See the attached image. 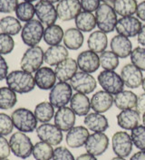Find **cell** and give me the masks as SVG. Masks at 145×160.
<instances>
[{
	"label": "cell",
	"instance_id": "cell-1",
	"mask_svg": "<svg viewBox=\"0 0 145 160\" xmlns=\"http://www.w3.org/2000/svg\"><path fill=\"white\" fill-rule=\"evenodd\" d=\"M6 82L8 87L19 94L29 93L36 86L34 77L32 73L26 72L23 70H16L9 72L6 79Z\"/></svg>",
	"mask_w": 145,
	"mask_h": 160
},
{
	"label": "cell",
	"instance_id": "cell-2",
	"mask_svg": "<svg viewBox=\"0 0 145 160\" xmlns=\"http://www.w3.org/2000/svg\"><path fill=\"white\" fill-rule=\"evenodd\" d=\"M96 26L100 31L105 34L111 33L115 30L118 22L117 14L111 5L102 3L95 11Z\"/></svg>",
	"mask_w": 145,
	"mask_h": 160
},
{
	"label": "cell",
	"instance_id": "cell-3",
	"mask_svg": "<svg viewBox=\"0 0 145 160\" xmlns=\"http://www.w3.org/2000/svg\"><path fill=\"white\" fill-rule=\"evenodd\" d=\"M14 127L18 131L24 133H31L37 128L38 120L34 112L26 108H18L11 114Z\"/></svg>",
	"mask_w": 145,
	"mask_h": 160
},
{
	"label": "cell",
	"instance_id": "cell-4",
	"mask_svg": "<svg viewBox=\"0 0 145 160\" xmlns=\"http://www.w3.org/2000/svg\"><path fill=\"white\" fill-rule=\"evenodd\" d=\"M11 152L21 159L28 158L33 152L34 145L26 133L17 131L9 138Z\"/></svg>",
	"mask_w": 145,
	"mask_h": 160
},
{
	"label": "cell",
	"instance_id": "cell-5",
	"mask_svg": "<svg viewBox=\"0 0 145 160\" xmlns=\"http://www.w3.org/2000/svg\"><path fill=\"white\" fill-rule=\"evenodd\" d=\"M44 52L40 46L36 45L29 47L24 52L20 61L21 70L29 73H34L42 67L44 62Z\"/></svg>",
	"mask_w": 145,
	"mask_h": 160
},
{
	"label": "cell",
	"instance_id": "cell-6",
	"mask_svg": "<svg viewBox=\"0 0 145 160\" xmlns=\"http://www.w3.org/2000/svg\"><path fill=\"white\" fill-rule=\"evenodd\" d=\"M44 28L38 19L26 22L21 31V39L28 47L36 46L43 39Z\"/></svg>",
	"mask_w": 145,
	"mask_h": 160
},
{
	"label": "cell",
	"instance_id": "cell-7",
	"mask_svg": "<svg viewBox=\"0 0 145 160\" xmlns=\"http://www.w3.org/2000/svg\"><path fill=\"white\" fill-rule=\"evenodd\" d=\"M97 82L103 91L111 95L121 92L125 86L121 75L114 71H102L97 76Z\"/></svg>",
	"mask_w": 145,
	"mask_h": 160
},
{
	"label": "cell",
	"instance_id": "cell-8",
	"mask_svg": "<svg viewBox=\"0 0 145 160\" xmlns=\"http://www.w3.org/2000/svg\"><path fill=\"white\" fill-rule=\"evenodd\" d=\"M73 88L67 82H59L49 92V102L54 108H62L70 103L73 96Z\"/></svg>",
	"mask_w": 145,
	"mask_h": 160
},
{
	"label": "cell",
	"instance_id": "cell-9",
	"mask_svg": "<svg viewBox=\"0 0 145 160\" xmlns=\"http://www.w3.org/2000/svg\"><path fill=\"white\" fill-rule=\"evenodd\" d=\"M69 83L72 86L73 90L76 92L87 95L95 91L98 82L91 73L77 72L75 75L69 81Z\"/></svg>",
	"mask_w": 145,
	"mask_h": 160
},
{
	"label": "cell",
	"instance_id": "cell-10",
	"mask_svg": "<svg viewBox=\"0 0 145 160\" xmlns=\"http://www.w3.org/2000/svg\"><path fill=\"white\" fill-rule=\"evenodd\" d=\"M111 147L117 157L126 158L132 152L133 142L126 131H117L111 138Z\"/></svg>",
	"mask_w": 145,
	"mask_h": 160
},
{
	"label": "cell",
	"instance_id": "cell-11",
	"mask_svg": "<svg viewBox=\"0 0 145 160\" xmlns=\"http://www.w3.org/2000/svg\"><path fill=\"white\" fill-rule=\"evenodd\" d=\"M109 143V138L104 132H94L90 134L85 147L87 153L99 157L108 149Z\"/></svg>",
	"mask_w": 145,
	"mask_h": 160
},
{
	"label": "cell",
	"instance_id": "cell-12",
	"mask_svg": "<svg viewBox=\"0 0 145 160\" xmlns=\"http://www.w3.org/2000/svg\"><path fill=\"white\" fill-rule=\"evenodd\" d=\"M142 26V22L138 17L133 16L121 17L116 24L115 31L117 32V34L128 38L135 37L140 33Z\"/></svg>",
	"mask_w": 145,
	"mask_h": 160
},
{
	"label": "cell",
	"instance_id": "cell-13",
	"mask_svg": "<svg viewBox=\"0 0 145 160\" xmlns=\"http://www.w3.org/2000/svg\"><path fill=\"white\" fill-rule=\"evenodd\" d=\"M36 135L38 138L51 146H58L63 141V131L54 124L43 123L37 127Z\"/></svg>",
	"mask_w": 145,
	"mask_h": 160
},
{
	"label": "cell",
	"instance_id": "cell-14",
	"mask_svg": "<svg viewBox=\"0 0 145 160\" xmlns=\"http://www.w3.org/2000/svg\"><path fill=\"white\" fill-rule=\"evenodd\" d=\"M55 8L58 18L64 22L75 19L82 12L80 0H60Z\"/></svg>",
	"mask_w": 145,
	"mask_h": 160
},
{
	"label": "cell",
	"instance_id": "cell-15",
	"mask_svg": "<svg viewBox=\"0 0 145 160\" xmlns=\"http://www.w3.org/2000/svg\"><path fill=\"white\" fill-rule=\"evenodd\" d=\"M34 8L36 17L43 25L46 26L54 25L58 17L54 4L46 0H39L34 5Z\"/></svg>",
	"mask_w": 145,
	"mask_h": 160
},
{
	"label": "cell",
	"instance_id": "cell-16",
	"mask_svg": "<svg viewBox=\"0 0 145 160\" xmlns=\"http://www.w3.org/2000/svg\"><path fill=\"white\" fill-rule=\"evenodd\" d=\"M78 69L81 72L87 73H94L100 66L99 54L91 50H86L80 52L76 59Z\"/></svg>",
	"mask_w": 145,
	"mask_h": 160
},
{
	"label": "cell",
	"instance_id": "cell-17",
	"mask_svg": "<svg viewBox=\"0 0 145 160\" xmlns=\"http://www.w3.org/2000/svg\"><path fill=\"white\" fill-rule=\"evenodd\" d=\"M120 75L123 81L124 85L130 89H137L142 86L143 80L142 72L132 62L125 64L122 68Z\"/></svg>",
	"mask_w": 145,
	"mask_h": 160
},
{
	"label": "cell",
	"instance_id": "cell-18",
	"mask_svg": "<svg viewBox=\"0 0 145 160\" xmlns=\"http://www.w3.org/2000/svg\"><path fill=\"white\" fill-rule=\"evenodd\" d=\"M75 113L70 107L59 108L54 114V125L60 128L62 131H69L72 128L75 127L76 117Z\"/></svg>",
	"mask_w": 145,
	"mask_h": 160
},
{
	"label": "cell",
	"instance_id": "cell-19",
	"mask_svg": "<svg viewBox=\"0 0 145 160\" xmlns=\"http://www.w3.org/2000/svg\"><path fill=\"white\" fill-rule=\"evenodd\" d=\"M35 85L43 91H48L56 84V75L54 70L51 67L44 66L37 70L34 73Z\"/></svg>",
	"mask_w": 145,
	"mask_h": 160
},
{
	"label": "cell",
	"instance_id": "cell-20",
	"mask_svg": "<svg viewBox=\"0 0 145 160\" xmlns=\"http://www.w3.org/2000/svg\"><path fill=\"white\" fill-rule=\"evenodd\" d=\"M89 136V129L86 127L75 126L67 131L65 142L71 148H79L85 145Z\"/></svg>",
	"mask_w": 145,
	"mask_h": 160
},
{
	"label": "cell",
	"instance_id": "cell-21",
	"mask_svg": "<svg viewBox=\"0 0 145 160\" xmlns=\"http://www.w3.org/2000/svg\"><path fill=\"white\" fill-rule=\"evenodd\" d=\"M90 100L92 110L102 114L108 111L114 104V97L103 90L96 92Z\"/></svg>",
	"mask_w": 145,
	"mask_h": 160
},
{
	"label": "cell",
	"instance_id": "cell-22",
	"mask_svg": "<svg viewBox=\"0 0 145 160\" xmlns=\"http://www.w3.org/2000/svg\"><path fill=\"white\" fill-rule=\"evenodd\" d=\"M78 71L76 61L73 58H66L58 63L54 68V72L59 82L70 81Z\"/></svg>",
	"mask_w": 145,
	"mask_h": 160
},
{
	"label": "cell",
	"instance_id": "cell-23",
	"mask_svg": "<svg viewBox=\"0 0 145 160\" xmlns=\"http://www.w3.org/2000/svg\"><path fill=\"white\" fill-rule=\"evenodd\" d=\"M111 51L113 52L119 58L125 59L129 57L132 52V43L128 37L116 34L111 38Z\"/></svg>",
	"mask_w": 145,
	"mask_h": 160
},
{
	"label": "cell",
	"instance_id": "cell-24",
	"mask_svg": "<svg viewBox=\"0 0 145 160\" xmlns=\"http://www.w3.org/2000/svg\"><path fill=\"white\" fill-rule=\"evenodd\" d=\"M116 118L120 128L125 130H132L140 125L141 113L136 109L121 110Z\"/></svg>",
	"mask_w": 145,
	"mask_h": 160
},
{
	"label": "cell",
	"instance_id": "cell-25",
	"mask_svg": "<svg viewBox=\"0 0 145 160\" xmlns=\"http://www.w3.org/2000/svg\"><path fill=\"white\" fill-rule=\"evenodd\" d=\"M68 49L62 44L49 46L45 52L44 60V62L49 66H56L61 62L68 58Z\"/></svg>",
	"mask_w": 145,
	"mask_h": 160
},
{
	"label": "cell",
	"instance_id": "cell-26",
	"mask_svg": "<svg viewBox=\"0 0 145 160\" xmlns=\"http://www.w3.org/2000/svg\"><path fill=\"white\" fill-rule=\"evenodd\" d=\"M70 108L79 117H85L90 113L91 108V100L86 94L75 92L73 94L70 101Z\"/></svg>",
	"mask_w": 145,
	"mask_h": 160
},
{
	"label": "cell",
	"instance_id": "cell-27",
	"mask_svg": "<svg viewBox=\"0 0 145 160\" xmlns=\"http://www.w3.org/2000/svg\"><path fill=\"white\" fill-rule=\"evenodd\" d=\"M85 127L94 132H104L109 128V121L107 118L98 112H90L86 115L84 119Z\"/></svg>",
	"mask_w": 145,
	"mask_h": 160
},
{
	"label": "cell",
	"instance_id": "cell-28",
	"mask_svg": "<svg viewBox=\"0 0 145 160\" xmlns=\"http://www.w3.org/2000/svg\"><path fill=\"white\" fill-rule=\"evenodd\" d=\"M84 41H85L84 34L76 27L68 28L65 32L63 42H64V45L68 50H79L83 46Z\"/></svg>",
	"mask_w": 145,
	"mask_h": 160
},
{
	"label": "cell",
	"instance_id": "cell-29",
	"mask_svg": "<svg viewBox=\"0 0 145 160\" xmlns=\"http://www.w3.org/2000/svg\"><path fill=\"white\" fill-rule=\"evenodd\" d=\"M87 45L89 50L100 54L102 52L106 51L108 46V37L107 34L103 33L100 30L94 31L89 35L87 40Z\"/></svg>",
	"mask_w": 145,
	"mask_h": 160
},
{
	"label": "cell",
	"instance_id": "cell-30",
	"mask_svg": "<svg viewBox=\"0 0 145 160\" xmlns=\"http://www.w3.org/2000/svg\"><path fill=\"white\" fill-rule=\"evenodd\" d=\"M137 96L132 91H122L114 95V105L118 110H125L135 109L137 104Z\"/></svg>",
	"mask_w": 145,
	"mask_h": 160
},
{
	"label": "cell",
	"instance_id": "cell-31",
	"mask_svg": "<svg viewBox=\"0 0 145 160\" xmlns=\"http://www.w3.org/2000/svg\"><path fill=\"white\" fill-rule=\"evenodd\" d=\"M75 26L82 33H89L96 27V18L93 13L83 11L75 19Z\"/></svg>",
	"mask_w": 145,
	"mask_h": 160
},
{
	"label": "cell",
	"instance_id": "cell-32",
	"mask_svg": "<svg viewBox=\"0 0 145 160\" xmlns=\"http://www.w3.org/2000/svg\"><path fill=\"white\" fill-rule=\"evenodd\" d=\"M65 32L59 25H52L44 29L43 39L46 44L49 46L57 45L64 39Z\"/></svg>",
	"mask_w": 145,
	"mask_h": 160
},
{
	"label": "cell",
	"instance_id": "cell-33",
	"mask_svg": "<svg viewBox=\"0 0 145 160\" xmlns=\"http://www.w3.org/2000/svg\"><path fill=\"white\" fill-rule=\"evenodd\" d=\"M34 114L38 122L48 123L54 117V107L49 101L40 102L35 106Z\"/></svg>",
	"mask_w": 145,
	"mask_h": 160
},
{
	"label": "cell",
	"instance_id": "cell-34",
	"mask_svg": "<svg viewBox=\"0 0 145 160\" xmlns=\"http://www.w3.org/2000/svg\"><path fill=\"white\" fill-rule=\"evenodd\" d=\"M137 0H115L112 8L116 14L122 17H131L136 14Z\"/></svg>",
	"mask_w": 145,
	"mask_h": 160
},
{
	"label": "cell",
	"instance_id": "cell-35",
	"mask_svg": "<svg viewBox=\"0 0 145 160\" xmlns=\"http://www.w3.org/2000/svg\"><path fill=\"white\" fill-rule=\"evenodd\" d=\"M22 25L17 17L8 16L0 19V30L9 35H17L22 31Z\"/></svg>",
	"mask_w": 145,
	"mask_h": 160
},
{
	"label": "cell",
	"instance_id": "cell-36",
	"mask_svg": "<svg viewBox=\"0 0 145 160\" xmlns=\"http://www.w3.org/2000/svg\"><path fill=\"white\" fill-rule=\"evenodd\" d=\"M17 102V93L9 87L0 88V110H11L16 106Z\"/></svg>",
	"mask_w": 145,
	"mask_h": 160
},
{
	"label": "cell",
	"instance_id": "cell-37",
	"mask_svg": "<svg viewBox=\"0 0 145 160\" xmlns=\"http://www.w3.org/2000/svg\"><path fill=\"white\" fill-rule=\"evenodd\" d=\"M54 148L50 144L39 141L34 145L32 155L35 160H51L53 159Z\"/></svg>",
	"mask_w": 145,
	"mask_h": 160
},
{
	"label": "cell",
	"instance_id": "cell-38",
	"mask_svg": "<svg viewBox=\"0 0 145 160\" xmlns=\"http://www.w3.org/2000/svg\"><path fill=\"white\" fill-rule=\"evenodd\" d=\"M17 18L20 22H28L34 19L35 15L34 6L30 2H22L17 5V8L15 10Z\"/></svg>",
	"mask_w": 145,
	"mask_h": 160
},
{
	"label": "cell",
	"instance_id": "cell-39",
	"mask_svg": "<svg viewBox=\"0 0 145 160\" xmlns=\"http://www.w3.org/2000/svg\"><path fill=\"white\" fill-rule=\"evenodd\" d=\"M100 66L104 71H114L119 66V57L111 51H104L99 54Z\"/></svg>",
	"mask_w": 145,
	"mask_h": 160
},
{
	"label": "cell",
	"instance_id": "cell-40",
	"mask_svg": "<svg viewBox=\"0 0 145 160\" xmlns=\"http://www.w3.org/2000/svg\"><path fill=\"white\" fill-rule=\"evenodd\" d=\"M131 138L132 139L133 146L138 149L145 151V126L139 125L132 130Z\"/></svg>",
	"mask_w": 145,
	"mask_h": 160
},
{
	"label": "cell",
	"instance_id": "cell-41",
	"mask_svg": "<svg viewBox=\"0 0 145 160\" xmlns=\"http://www.w3.org/2000/svg\"><path fill=\"white\" fill-rule=\"evenodd\" d=\"M131 62L142 72H145V48L142 46H138L134 48L131 55Z\"/></svg>",
	"mask_w": 145,
	"mask_h": 160
},
{
	"label": "cell",
	"instance_id": "cell-42",
	"mask_svg": "<svg viewBox=\"0 0 145 160\" xmlns=\"http://www.w3.org/2000/svg\"><path fill=\"white\" fill-rule=\"evenodd\" d=\"M15 48V41L11 35L0 33V54L7 55L11 53Z\"/></svg>",
	"mask_w": 145,
	"mask_h": 160
},
{
	"label": "cell",
	"instance_id": "cell-43",
	"mask_svg": "<svg viewBox=\"0 0 145 160\" xmlns=\"http://www.w3.org/2000/svg\"><path fill=\"white\" fill-rule=\"evenodd\" d=\"M14 124L11 116L6 113H0V135L8 136L13 132Z\"/></svg>",
	"mask_w": 145,
	"mask_h": 160
},
{
	"label": "cell",
	"instance_id": "cell-44",
	"mask_svg": "<svg viewBox=\"0 0 145 160\" xmlns=\"http://www.w3.org/2000/svg\"><path fill=\"white\" fill-rule=\"evenodd\" d=\"M53 160H75L72 152L65 147H57L54 150Z\"/></svg>",
	"mask_w": 145,
	"mask_h": 160
},
{
	"label": "cell",
	"instance_id": "cell-45",
	"mask_svg": "<svg viewBox=\"0 0 145 160\" xmlns=\"http://www.w3.org/2000/svg\"><path fill=\"white\" fill-rule=\"evenodd\" d=\"M18 4V0H0V13L10 14L16 10Z\"/></svg>",
	"mask_w": 145,
	"mask_h": 160
},
{
	"label": "cell",
	"instance_id": "cell-46",
	"mask_svg": "<svg viewBox=\"0 0 145 160\" xmlns=\"http://www.w3.org/2000/svg\"><path fill=\"white\" fill-rule=\"evenodd\" d=\"M100 0H80L82 9L85 12H95L101 5Z\"/></svg>",
	"mask_w": 145,
	"mask_h": 160
},
{
	"label": "cell",
	"instance_id": "cell-47",
	"mask_svg": "<svg viewBox=\"0 0 145 160\" xmlns=\"http://www.w3.org/2000/svg\"><path fill=\"white\" fill-rule=\"evenodd\" d=\"M11 154V148L9 141L4 137L0 135V159L8 158Z\"/></svg>",
	"mask_w": 145,
	"mask_h": 160
},
{
	"label": "cell",
	"instance_id": "cell-48",
	"mask_svg": "<svg viewBox=\"0 0 145 160\" xmlns=\"http://www.w3.org/2000/svg\"><path fill=\"white\" fill-rule=\"evenodd\" d=\"M8 70L9 67L7 61L3 57V55L0 54V82L7 79L9 73Z\"/></svg>",
	"mask_w": 145,
	"mask_h": 160
},
{
	"label": "cell",
	"instance_id": "cell-49",
	"mask_svg": "<svg viewBox=\"0 0 145 160\" xmlns=\"http://www.w3.org/2000/svg\"><path fill=\"white\" fill-rule=\"evenodd\" d=\"M141 114L145 112V92L142 93L137 98V104L135 108Z\"/></svg>",
	"mask_w": 145,
	"mask_h": 160
},
{
	"label": "cell",
	"instance_id": "cell-50",
	"mask_svg": "<svg viewBox=\"0 0 145 160\" xmlns=\"http://www.w3.org/2000/svg\"><path fill=\"white\" fill-rule=\"evenodd\" d=\"M136 16L141 21L145 22V0L142 1V2H141L140 4H138Z\"/></svg>",
	"mask_w": 145,
	"mask_h": 160
},
{
	"label": "cell",
	"instance_id": "cell-51",
	"mask_svg": "<svg viewBox=\"0 0 145 160\" xmlns=\"http://www.w3.org/2000/svg\"><path fill=\"white\" fill-rule=\"evenodd\" d=\"M137 41L139 42V44H141L142 47L145 46V24L142 26V29L140 31V33L137 35Z\"/></svg>",
	"mask_w": 145,
	"mask_h": 160
},
{
	"label": "cell",
	"instance_id": "cell-52",
	"mask_svg": "<svg viewBox=\"0 0 145 160\" xmlns=\"http://www.w3.org/2000/svg\"><path fill=\"white\" fill-rule=\"evenodd\" d=\"M75 160H97L96 157H94V155L89 154V153H85L82 154L80 156H78Z\"/></svg>",
	"mask_w": 145,
	"mask_h": 160
},
{
	"label": "cell",
	"instance_id": "cell-53",
	"mask_svg": "<svg viewBox=\"0 0 145 160\" xmlns=\"http://www.w3.org/2000/svg\"><path fill=\"white\" fill-rule=\"evenodd\" d=\"M130 160H145V151L140 150L135 154L132 155V157H131Z\"/></svg>",
	"mask_w": 145,
	"mask_h": 160
},
{
	"label": "cell",
	"instance_id": "cell-54",
	"mask_svg": "<svg viewBox=\"0 0 145 160\" xmlns=\"http://www.w3.org/2000/svg\"><path fill=\"white\" fill-rule=\"evenodd\" d=\"M100 1H102V3H104V4H108V5H113L114 4V2H115V0H100Z\"/></svg>",
	"mask_w": 145,
	"mask_h": 160
},
{
	"label": "cell",
	"instance_id": "cell-55",
	"mask_svg": "<svg viewBox=\"0 0 145 160\" xmlns=\"http://www.w3.org/2000/svg\"><path fill=\"white\" fill-rule=\"evenodd\" d=\"M111 160H126L124 158H121V157H114V158H112Z\"/></svg>",
	"mask_w": 145,
	"mask_h": 160
},
{
	"label": "cell",
	"instance_id": "cell-56",
	"mask_svg": "<svg viewBox=\"0 0 145 160\" xmlns=\"http://www.w3.org/2000/svg\"><path fill=\"white\" fill-rule=\"evenodd\" d=\"M142 89H143L145 92V77H143V80H142Z\"/></svg>",
	"mask_w": 145,
	"mask_h": 160
},
{
	"label": "cell",
	"instance_id": "cell-57",
	"mask_svg": "<svg viewBox=\"0 0 145 160\" xmlns=\"http://www.w3.org/2000/svg\"><path fill=\"white\" fill-rule=\"evenodd\" d=\"M46 1L50 2V3H52V4H55V3H58L60 0H46Z\"/></svg>",
	"mask_w": 145,
	"mask_h": 160
},
{
	"label": "cell",
	"instance_id": "cell-58",
	"mask_svg": "<svg viewBox=\"0 0 145 160\" xmlns=\"http://www.w3.org/2000/svg\"><path fill=\"white\" fill-rule=\"evenodd\" d=\"M142 122H143V125L145 126V112L143 113V115H142Z\"/></svg>",
	"mask_w": 145,
	"mask_h": 160
},
{
	"label": "cell",
	"instance_id": "cell-59",
	"mask_svg": "<svg viewBox=\"0 0 145 160\" xmlns=\"http://www.w3.org/2000/svg\"><path fill=\"white\" fill-rule=\"evenodd\" d=\"M24 1H26V2H30V3H32V2H34V1H36V0H24Z\"/></svg>",
	"mask_w": 145,
	"mask_h": 160
},
{
	"label": "cell",
	"instance_id": "cell-60",
	"mask_svg": "<svg viewBox=\"0 0 145 160\" xmlns=\"http://www.w3.org/2000/svg\"><path fill=\"white\" fill-rule=\"evenodd\" d=\"M0 160H9V159H8V158H2V159H0Z\"/></svg>",
	"mask_w": 145,
	"mask_h": 160
}]
</instances>
